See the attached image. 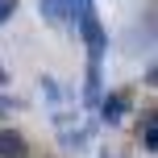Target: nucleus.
Segmentation results:
<instances>
[{
	"mask_svg": "<svg viewBox=\"0 0 158 158\" xmlns=\"http://www.w3.org/2000/svg\"><path fill=\"white\" fill-rule=\"evenodd\" d=\"M4 112H8V104H4V100H0V117H4Z\"/></svg>",
	"mask_w": 158,
	"mask_h": 158,
	"instance_id": "423d86ee",
	"label": "nucleus"
},
{
	"mask_svg": "<svg viewBox=\"0 0 158 158\" xmlns=\"http://www.w3.org/2000/svg\"><path fill=\"white\" fill-rule=\"evenodd\" d=\"M54 8H58V25H75L79 17H87V13H96L92 8V0H54Z\"/></svg>",
	"mask_w": 158,
	"mask_h": 158,
	"instance_id": "f03ea898",
	"label": "nucleus"
},
{
	"mask_svg": "<svg viewBox=\"0 0 158 158\" xmlns=\"http://www.w3.org/2000/svg\"><path fill=\"white\" fill-rule=\"evenodd\" d=\"M4 79H8V75H4V67H0V83H4Z\"/></svg>",
	"mask_w": 158,
	"mask_h": 158,
	"instance_id": "0eeeda50",
	"label": "nucleus"
},
{
	"mask_svg": "<svg viewBox=\"0 0 158 158\" xmlns=\"http://www.w3.org/2000/svg\"><path fill=\"white\" fill-rule=\"evenodd\" d=\"M142 150H158V117H154V108H146V117H142Z\"/></svg>",
	"mask_w": 158,
	"mask_h": 158,
	"instance_id": "20e7f679",
	"label": "nucleus"
},
{
	"mask_svg": "<svg viewBox=\"0 0 158 158\" xmlns=\"http://www.w3.org/2000/svg\"><path fill=\"white\" fill-rule=\"evenodd\" d=\"M125 112H129V92H108L100 100V121L104 125H117Z\"/></svg>",
	"mask_w": 158,
	"mask_h": 158,
	"instance_id": "f257e3e1",
	"label": "nucleus"
},
{
	"mask_svg": "<svg viewBox=\"0 0 158 158\" xmlns=\"http://www.w3.org/2000/svg\"><path fill=\"white\" fill-rule=\"evenodd\" d=\"M104 158H108V154H104Z\"/></svg>",
	"mask_w": 158,
	"mask_h": 158,
	"instance_id": "6e6552de",
	"label": "nucleus"
},
{
	"mask_svg": "<svg viewBox=\"0 0 158 158\" xmlns=\"http://www.w3.org/2000/svg\"><path fill=\"white\" fill-rule=\"evenodd\" d=\"M25 154H29L25 137L13 133V129H0V158H25Z\"/></svg>",
	"mask_w": 158,
	"mask_h": 158,
	"instance_id": "7ed1b4c3",
	"label": "nucleus"
},
{
	"mask_svg": "<svg viewBox=\"0 0 158 158\" xmlns=\"http://www.w3.org/2000/svg\"><path fill=\"white\" fill-rule=\"evenodd\" d=\"M13 13H17V0H0V25H8Z\"/></svg>",
	"mask_w": 158,
	"mask_h": 158,
	"instance_id": "39448f33",
	"label": "nucleus"
}]
</instances>
